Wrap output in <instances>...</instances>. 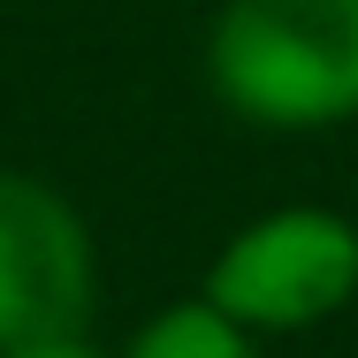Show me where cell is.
Instances as JSON below:
<instances>
[{"label": "cell", "instance_id": "1", "mask_svg": "<svg viewBox=\"0 0 358 358\" xmlns=\"http://www.w3.org/2000/svg\"><path fill=\"white\" fill-rule=\"evenodd\" d=\"M214 92L267 130L358 115V0H229L206 38Z\"/></svg>", "mask_w": 358, "mask_h": 358}, {"label": "cell", "instance_id": "2", "mask_svg": "<svg viewBox=\"0 0 358 358\" xmlns=\"http://www.w3.org/2000/svg\"><path fill=\"white\" fill-rule=\"evenodd\" d=\"M351 289H358V229L320 206L252 221L244 236H229V252L206 275V297L244 328H313L343 313Z\"/></svg>", "mask_w": 358, "mask_h": 358}, {"label": "cell", "instance_id": "3", "mask_svg": "<svg viewBox=\"0 0 358 358\" xmlns=\"http://www.w3.org/2000/svg\"><path fill=\"white\" fill-rule=\"evenodd\" d=\"M92 313V244L62 191L0 176V343H62Z\"/></svg>", "mask_w": 358, "mask_h": 358}, {"label": "cell", "instance_id": "4", "mask_svg": "<svg viewBox=\"0 0 358 358\" xmlns=\"http://www.w3.org/2000/svg\"><path fill=\"white\" fill-rule=\"evenodd\" d=\"M244 336H252V328L229 320L214 297H206V305H168L138 343H130V358H252Z\"/></svg>", "mask_w": 358, "mask_h": 358}, {"label": "cell", "instance_id": "5", "mask_svg": "<svg viewBox=\"0 0 358 358\" xmlns=\"http://www.w3.org/2000/svg\"><path fill=\"white\" fill-rule=\"evenodd\" d=\"M8 358H92L76 336H62V343H23V351H8Z\"/></svg>", "mask_w": 358, "mask_h": 358}]
</instances>
